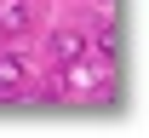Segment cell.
I'll list each match as a JSON object with an SVG mask.
<instances>
[{
	"label": "cell",
	"instance_id": "obj_2",
	"mask_svg": "<svg viewBox=\"0 0 149 138\" xmlns=\"http://www.w3.org/2000/svg\"><path fill=\"white\" fill-rule=\"evenodd\" d=\"M86 52V29H74V23H63V29H52V58L57 63H69Z\"/></svg>",
	"mask_w": 149,
	"mask_h": 138
},
{
	"label": "cell",
	"instance_id": "obj_1",
	"mask_svg": "<svg viewBox=\"0 0 149 138\" xmlns=\"http://www.w3.org/2000/svg\"><path fill=\"white\" fill-rule=\"evenodd\" d=\"M57 92H63V98H115V69H109V58H97V63L69 58L63 75H57Z\"/></svg>",
	"mask_w": 149,
	"mask_h": 138
},
{
	"label": "cell",
	"instance_id": "obj_4",
	"mask_svg": "<svg viewBox=\"0 0 149 138\" xmlns=\"http://www.w3.org/2000/svg\"><path fill=\"white\" fill-rule=\"evenodd\" d=\"M23 81H29V69H23V58H0V98H17L23 92Z\"/></svg>",
	"mask_w": 149,
	"mask_h": 138
},
{
	"label": "cell",
	"instance_id": "obj_3",
	"mask_svg": "<svg viewBox=\"0 0 149 138\" xmlns=\"http://www.w3.org/2000/svg\"><path fill=\"white\" fill-rule=\"evenodd\" d=\"M23 29H29V0H0V35L12 40Z\"/></svg>",
	"mask_w": 149,
	"mask_h": 138
}]
</instances>
